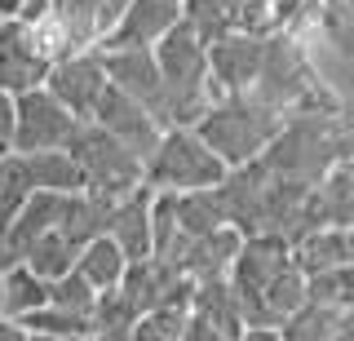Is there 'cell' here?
<instances>
[{"label": "cell", "mask_w": 354, "mask_h": 341, "mask_svg": "<svg viewBox=\"0 0 354 341\" xmlns=\"http://www.w3.org/2000/svg\"><path fill=\"white\" fill-rule=\"evenodd\" d=\"M306 302L332 306V311H354V266H328L306 275Z\"/></svg>", "instance_id": "obj_26"}, {"label": "cell", "mask_w": 354, "mask_h": 341, "mask_svg": "<svg viewBox=\"0 0 354 341\" xmlns=\"http://www.w3.org/2000/svg\"><path fill=\"white\" fill-rule=\"evenodd\" d=\"M44 302H49V279H40V275L27 270L22 261L0 270V315L27 319L31 311H40Z\"/></svg>", "instance_id": "obj_21"}, {"label": "cell", "mask_w": 354, "mask_h": 341, "mask_svg": "<svg viewBox=\"0 0 354 341\" xmlns=\"http://www.w3.org/2000/svg\"><path fill=\"white\" fill-rule=\"evenodd\" d=\"M191 319H195V324H204V328H213V333L226 337V341L239 337L243 311H239V297H235V288H230L226 275H221V279L195 284V293H191Z\"/></svg>", "instance_id": "obj_16"}, {"label": "cell", "mask_w": 354, "mask_h": 341, "mask_svg": "<svg viewBox=\"0 0 354 341\" xmlns=\"http://www.w3.org/2000/svg\"><path fill=\"white\" fill-rule=\"evenodd\" d=\"M75 125H80V120L66 111L44 84H36V89H27V93H14V133H9V151L31 156V151L66 147V138H71Z\"/></svg>", "instance_id": "obj_6"}, {"label": "cell", "mask_w": 354, "mask_h": 341, "mask_svg": "<svg viewBox=\"0 0 354 341\" xmlns=\"http://www.w3.org/2000/svg\"><path fill=\"white\" fill-rule=\"evenodd\" d=\"M138 306L124 288H106L97 293L93 302V315H88V328H93L97 341H129L133 337V324H138Z\"/></svg>", "instance_id": "obj_22"}, {"label": "cell", "mask_w": 354, "mask_h": 341, "mask_svg": "<svg viewBox=\"0 0 354 341\" xmlns=\"http://www.w3.org/2000/svg\"><path fill=\"white\" fill-rule=\"evenodd\" d=\"M120 288L133 297L138 311H155V306H182V311H191L195 279H186L177 266H169L164 257L151 252V257H142V261H129Z\"/></svg>", "instance_id": "obj_12"}, {"label": "cell", "mask_w": 354, "mask_h": 341, "mask_svg": "<svg viewBox=\"0 0 354 341\" xmlns=\"http://www.w3.org/2000/svg\"><path fill=\"white\" fill-rule=\"evenodd\" d=\"M49 302L53 306H62V311H71V315H93V302H97V288L84 279L80 270H66L58 275V279H49Z\"/></svg>", "instance_id": "obj_28"}, {"label": "cell", "mask_w": 354, "mask_h": 341, "mask_svg": "<svg viewBox=\"0 0 354 341\" xmlns=\"http://www.w3.org/2000/svg\"><path fill=\"white\" fill-rule=\"evenodd\" d=\"M66 341H97V337H93V333H84V337H66Z\"/></svg>", "instance_id": "obj_34"}, {"label": "cell", "mask_w": 354, "mask_h": 341, "mask_svg": "<svg viewBox=\"0 0 354 341\" xmlns=\"http://www.w3.org/2000/svg\"><path fill=\"white\" fill-rule=\"evenodd\" d=\"M350 324H354V311H332V306H319V302H301L279 324V333L283 341H332Z\"/></svg>", "instance_id": "obj_20"}, {"label": "cell", "mask_w": 354, "mask_h": 341, "mask_svg": "<svg viewBox=\"0 0 354 341\" xmlns=\"http://www.w3.org/2000/svg\"><path fill=\"white\" fill-rule=\"evenodd\" d=\"M261 53H266V36H252V31H230L208 45V84H213V98H235L248 93L252 80L261 71Z\"/></svg>", "instance_id": "obj_9"}, {"label": "cell", "mask_w": 354, "mask_h": 341, "mask_svg": "<svg viewBox=\"0 0 354 341\" xmlns=\"http://www.w3.org/2000/svg\"><path fill=\"white\" fill-rule=\"evenodd\" d=\"M27 341H66V337H53V333H31V328H27Z\"/></svg>", "instance_id": "obj_33"}, {"label": "cell", "mask_w": 354, "mask_h": 341, "mask_svg": "<svg viewBox=\"0 0 354 341\" xmlns=\"http://www.w3.org/2000/svg\"><path fill=\"white\" fill-rule=\"evenodd\" d=\"M226 164H221L208 142L195 133L191 125H173L164 129L155 151L142 164V182L151 191H173V195H186V191H217L226 182Z\"/></svg>", "instance_id": "obj_4"}, {"label": "cell", "mask_w": 354, "mask_h": 341, "mask_svg": "<svg viewBox=\"0 0 354 341\" xmlns=\"http://www.w3.org/2000/svg\"><path fill=\"white\" fill-rule=\"evenodd\" d=\"M22 5H27V0H0V23H5V18H18Z\"/></svg>", "instance_id": "obj_32"}, {"label": "cell", "mask_w": 354, "mask_h": 341, "mask_svg": "<svg viewBox=\"0 0 354 341\" xmlns=\"http://www.w3.org/2000/svg\"><path fill=\"white\" fill-rule=\"evenodd\" d=\"M97 53H102V67H106V84H115L120 93L142 102L169 129V98H164V80H160L151 45H120V49H97Z\"/></svg>", "instance_id": "obj_7"}, {"label": "cell", "mask_w": 354, "mask_h": 341, "mask_svg": "<svg viewBox=\"0 0 354 341\" xmlns=\"http://www.w3.org/2000/svg\"><path fill=\"white\" fill-rule=\"evenodd\" d=\"M235 341H283V333L274 324H243Z\"/></svg>", "instance_id": "obj_30"}, {"label": "cell", "mask_w": 354, "mask_h": 341, "mask_svg": "<svg viewBox=\"0 0 354 341\" xmlns=\"http://www.w3.org/2000/svg\"><path fill=\"white\" fill-rule=\"evenodd\" d=\"M186 328H191V311H182V306H155V311L138 315L129 341H182Z\"/></svg>", "instance_id": "obj_27"}, {"label": "cell", "mask_w": 354, "mask_h": 341, "mask_svg": "<svg viewBox=\"0 0 354 341\" xmlns=\"http://www.w3.org/2000/svg\"><path fill=\"white\" fill-rule=\"evenodd\" d=\"M226 279L239 297L243 324H283L306 302V275L283 235H243Z\"/></svg>", "instance_id": "obj_1"}, {"label": "cell", "mask_w": 354, "mask_h": 341, "mask_svg": "<svg viewBox=\"0 0 354 341\" xmlns=\"http://www.w3.org/2000/svg\"><path fill=\"white\" fill-rule=\"evenodd\" d=\"M66 151L84 173V191H97L106 200H120L133 186H142V160L133 156L120 138H111L106 129H97L93 120H80L66 138Z\"/></svg>", "instance_id": "obj_5"}, {"label": "cell", "mask_w": 354, "mask_h": 341, "mask_svg": "<svg viewBox=\"0 0 354 341\" xmlns=\"http://www.w3.org/2000/svg\"><path fill=\"white\" fill-rule=\"evenodd\" d=\"M173 23H182V0H129L120 27L111 31V40L102 49L120 45H155Z\"/></svg>", "instance_id": "obj_15"}, {"label": "cell", "mask_w": 354, "mask_h": 341, "mask_svg": "<svg viewBox=\"0 0 354 341\" xmlns=\"http://www.w3.org/2000/svg\"><path fill=\"white\" fill-rule=\"evenodd\" d=\"M124 266H129V257H124L115 244H111L106 235H93L80 252H75V270H80L97 293L120 288V279H124Z\"/></svg>", "instance_id": "obj_23"}, {"label": "cell", "mask_w": 354, "mask_h": 341, "mask_svg": "<svg viewBox=\"0 0 354 341\" xmlns=\"http://www.w3.org/2000/svg\"><path fill=\"white\" fill-rule=\"evenodd\" d=\"M44 71H49V58L36 49V36H31L27 23L18 18H5L0 23V93H27L44 84Z\"/></svg>", "instance_id": "obj_13"}, {"label": "cell", "mask_w": 354, "mask_h": 341, "mask_svg": "<svg viewBox=\"0 0 354 341\" xmlns=\"http://www.w3.org/2000/svg\"><path fill=\"white\" fill-rule=\"evenodd\" d=\"M44 89L58 98L75 120H88L93 107H97V98H102V89H106L102 53H97V49H80V53H62V58H53L49 71H44Z\"/></svg>", "instance_id": "obj_8"}, {"label": "cell", "mask_w": 354, "mask_h": 341, "mask_svg": "<svg viewBox=\"0 0 354 341\" xmlns=\"http://www.w3.org/2000/svg\"><path fill=\"white\" fill-rule=\"evenodd\" d=\"M182 23L213 45L230 31H248V0H182Z\"/></svg>", "instance_id": "obj_18"}, {"label": "cell", "mask_w": 354, "mask_h": 341, "mask_svg": "<svg viewBox=\"0 0 354 341\" xmlns=\"http://www.w3.org/2000/svg\"><path fill=\"white\" fill-rule=\"evenodd\" d=\"M75 252H80V248H75L71 239L53 226V230H44V235L31 239V248L22 252V266L36 270L40 279H58V275H66V270L75 266Z\"/></svg>", "instance_id": "obj_24"}, {"label": "cell", "mask_w": 354, "mask_h": 341, "mask_svg": "<svg viewBox=\"0 0 354 341\" xmlns=\"http://www.w3.org/2000/svg\"><path fill=\"white\" fill-rule=\"evenodd\" d=\"M292 261L310 270H328V266H354V230L350 226H315L292 244Z\"/></svg>", "instance_id": "obj_17"}, {"label": "cell", "mask_w": 354, "mask_h": 341, "mask_svg": "<svg viewBox=\"0 0 354 341\" xmlns=\"http://www.w3.org/2000/svg\"><path fill=\"white\" fill-rule=\"evenodd\" d=\"M239 244H243V235H239L235 226H217V230H208V235L173 239V244L164 248V252H155V257H164L169 266H177L186 279L204 284V279H221V275L230 270Z\"/></svg>", "instance_id": "obj_11"}, {"label": "cell", "mask_w": 354, "mask_h": 341, "mask_svg": "<svg viewBox=\"0 0 354 341\" xmlns=\"http://www.w3.org/2000/svg\"><path fill=\"white\" fill-rule=\"evenodd\" d=\"M31 173H27V160L18 156V151H9V156H0V239H5L9 222L18 217V208L31 200Z\"/></svg>", "instance_id": "obj_25"}, {"label": "cell", "mask_w": 354, "mask_h": 341, "mask_svg": "<svg viewBox=\"0 0 354 341\" xmlns=\"http://www.w3.org/2000/svg\"><path fill=\"white\" fill-rule=\"evenodd\" d=\"M319 5H328V9H337V5H341V0H319Z\"/></svg>", "instance_id": "obj_35"}, {"label": "cell", "mask_w": 354, "mask_h": 341, "mask_svg": "<svg viewBox=\"0 0 354 341\" xmlns=\"http://www.w3.org/2000/svg\"><path fill=\"white\" fill-rule=\"evenodd\" d=\"M27 160V173H31V186L36 191H53V195H75L84 191V173L80 164L71 160L66 147H53V151H31Z\"/></svg>", "instance_id": "obj_19"}, {"label": "cell", "mask_w": 354, "mask_h": 341, "mask_svg": "<svg viewBox=\"0 0 354 341\" xmlns=\"http://www.w3.org/2000/svg\"><path fill=\"white\" fill-rule=\"evenodd\" d=\"M0 341H27V328H22L18 319L0 315Z\"/></svg>", "instance_id": "obj_31"}, {"label": "cell", "mask_w": 354, "mask_h": 341, "mask_svg": "<svg viewBox=\"0 0 354 341\" xmlns=\"http://www.w3.org/2000/svg\"><path fill=\"white\" fill-rule=\"evenodd\" d=\"M151 200L155 191L147 182L133 186L129 195H120V200H111V213H106V230L102 235L124 252L129 261H142L151 257Z\"/></svg>", "instance_id": "obj_14"}, {"label": "cell", "mask_w": 354, "mask_h": 341, "mask_svg": "<svg viewBox=\"0 0 354 341\" xmlns=\"http://www.w3.org/2000/svg\"><path fill=\"white\" fill-rule=\"evenodd\" d=\"M88 120H93L97 129H106L111 138H120L142 164H147V156L155 151V142H160V133H164L160 120H155L142 102H133L129 93H120L115 84H106V89H102V98H97V107H93V116H88Z\"/></svg>", "instance_id": "obj_10"}, {"label": "cell", "mask_w": 354, "mask_h": 341, "mask_svg": "<svg viewBox=\"0 0 354 341\" xmlns=\"http://www.w3.org/2000/svg\"><path fill=\"white\" fill-rule=\"evenodd\" d=\"M155 67L164 80L169 98V129L173 125H195L213 102V84H208V45L195 36L186 23H173L160 40L151 45Z\"/></svg>", "instance_id": "obj_3"}, {"label": "cell", "mask_w": 354, "mask_h": 341, "mask_svg": "<svg viewBox=\"0 0 354 341\" xmlns=\"http://www.w3.org/2000/svg\"><path fill=\"white\" fill-rule=\"evenodd\" d=\"M9 133H14V98L0 93V156H9Z\"/></svg>", "instance_id": "obj_29"}, {"label": "cell", "mask_w": 354, "mask_h": 341, "mask_svg": "<svg viewBox=\"0 0 354 341\" xmlns=\"http://www.w3.org/2000/svg\"><path fill=\"white\" fill-rule=\"evenodd\" d=\"M191 129L208 142V151L226 169H243L274 142V133L283 129V116L248 93H235V98H213L208 111Z\"/></svg>", "instance_id": "obj_2"}]
</instances>
